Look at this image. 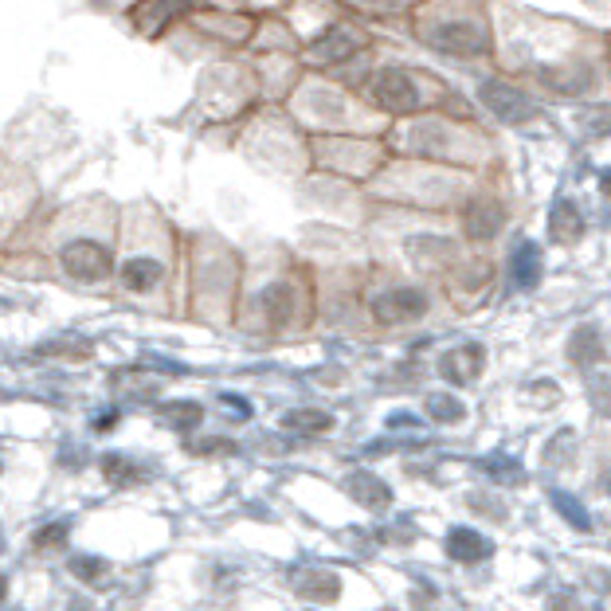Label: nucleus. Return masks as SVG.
I'll list each match as a JSON object with an SVG mask.
<instances>
[{"label": "nucleus", "mask_w": 611, "mask_h": 611, "mask_svg": "<svg viewBox=\"0 0 611 611\" xmlns=\"http://www.w3.org/2000/svg\"><path fill=\"white\" fill-rule=\"evenodd\" d=\"M427 44L443 55L474 59V55H490V32L486 24H474V20H451V24H435L427 32Z\"/></svg>", "instance_id": "nucleus-1"}, {"label": "nucleus", "mask_w": 611, "mask_h": 611, "mask_svg": "<svg viewBox=\"0 0 611 611\" xmlns=\"http://www.w3.org/2000/svg\"><path fill=\"white\" fill-rule=\"evenodd\" d=\"M373 98L376 106L388 110V114H412L420 106V87H416V79L408 71L384 67V71L373 75Z\"/></svg>", "instance_id": "nucleus-2"}, {"label": "nucleus", "mask_w": 611, "mask_h": 611, "mask_svg": "<svg viewBox=\"0 0 611 611\" xmlns=\"http://www.w3.org/2000/svg\"><path fill=\"white\" fill-rule=\"evenodd\" d=\"M59 263L71 279L79 282H102L110 275V251L94 239H71L63 251H59Z\"/></svg>", "instance_id": "nucleus-3"}, {"label": "nucleus", "mask_w": 611, "mask_h": 611, "mask_svg": "<svg viewBox=\"0 0 611 611\" xmlns=\"http://www.w3.org/2000/svg\"><path fill=\"white\" fill-rule=\"evenodd\" d=\"M427 314V294L416 286H396L373 298V318L380 326H404Z\"/></svg>", "instance_id": "nucleus-4"}, {"label": "nucleus", "mask_w": 611, "mask_h": 611, "mask_svg": "<svg viewBox=\"0 0 611 611\" xmlns=\"http://www.w3.org/2000/svg\"><path fill=\"white\" fill-rule=\"evenodd\" d=\"M478 98H482V106L494 114V118H502V122H525V118H533V98L525 91H517L510 83H498V79H486L482 87H478Z\"/></svg>", "instance_id": "nucleus-5"}, {"label": "nucleus", "mask_w": 611, "mask_h": 611, "mask_svg": "<svg viewBox=\"0 0 611 611\" xmlns=\"http://www.w3.org/2000/svg\"><path fill=\"white\" fill-rule=\"evenodd\" d=\"M482 365H486V349L478 341H467V345H459V349L439 357V373L451 384H474L482 376Z\"/></svg>", "instance_id": "nucleus-6"}, {"label": "nucleus", "mask_w": 611, "mask_h": 611, "mask_svg": "<svg viewBox=\"0 0 611 611\" xmlns=\"http://www.w3.org/2000/svg\"><path fill=\"white\" fill-rule=\"evenodd\" d=\"M506 224V212L494 196H474L463 212V228H467L470 239H494Z\"/></svg>", "instance_id": "nucleus-7"}, {"label": "nucleus", "mask_w": 611, "mask_h": 611, "mask_svg": "<svg viewBox=\"0 0 611 611\" xmlns=\"http://www.w3.org/2000/svg\"><path fill=\"white\" fill-rule=\"evenodd\" d=\"M345 490H349V498H353L357 506H365V510H384V506L392 502V486H388L384 478H376L373 470H353V474L345 478Z\"/></svg>", "instance_id": "nucleus-8"}, {"label": "nucleus", "mask_w": 611, "mask_h": 611, "mask_svg": "<svg viewBox=\"0 0 611 611\" xmlns=\"http://www.w3.org/2000/svg\"><path fill=\"white\" fill-rule=\"evenodd\" d=\"M494 553V545L478 533V529H467V525H455L451 533H447V557L459 564H478L486 561Z\"/></svg>", "instance_id": "nucleus-9"}, {"label": "nucleus", "mask_w": 611, "mask_h": 611, "mask_svg": "<svg viewBox=\"0 0 611 611\" xmlns=\"http://www.w3.org/2000/svg\"><path fill=\"white\" fill-rule=\"evenodd\" d=\"M568 357H572V365L576 369H596V365H604V337H600V329L596 326H580L572 329V341H568Z\"/></svg>", "instance_id": "nucleus-10"}, {"label": "nucleus", "mask_w": 611, "mask_h": 611, "mask_svg": "<svg viewBox=\"0 0 611 611\" xmlns=\"http://www.w3.org/2000/svg\"><path fill=\"white\" fill-rule=\"evenodd\" d=\"M118 279H122V286H126V290H134V294H149L157 282L165 279V267H161L157 259H149V255H138V259L122 263Z\"/></svg>", "instance_id": "nucleus-11"}, {"label": "nucleus", "mask_w": 611, "mask_h": 611, "mask_svg": "<svg viewBox=\"0 0 611 611\" xmlns=\"http://www.w3.org/2000/svg\"><path fill=\"white\" fill-rule=\"evenodd\" d=\"M408 145H412V153H423V157H439V153H447V145H451V134H447V126H443V122H435V118H423V122H416V126L408 130Z\"/></svg>", "instance_id": "nucleus-12"}, {"label": "nucleus", "mask_w": 611, "mask_h": 611, "mask_svg": "<svg viewBox=\"0 0 611 611\" xmlns=\"http://www.w3.org/2000/svg\"><path fill=\"white\" fill-rule=\"evenodd\" d=\"M541 271H545V259H541V247L537 243H517V251L510 255V275L521 290L537 286L541 282Z\"/></svg>", "instance_id": "nucleus-13"}, {"label": "nucleus", "mask_w": 611, "mask_h": 611, "mask_svg": "<svg viewBox=\"0 0 611 611\" xmlns=\"http://www.w3.org/2000/svg\"><path fill=\"white\" fill-rule=\"evenodd\" d=\"M549 235L557 243H576L584 235V216H580V208L572 200H557L553 204V212H549Z\"/></svg>", "instance_id": "nucleus-14"}, {"label": "nucleus", "mask_w": 611, "mask_h": 611, "mask_svg": "<svg viewBox=\"0 0 611 611\" xmlns=\"http://www.w3.org/2000/svg\"><path fill=\"white\" fill-rule=\"evenodd\" d=\"M192 0H145L138 4V12H134V20H138V28L145 24V32H157L161 24H169L173 16H181Z\"/></svg>", "instance_id": "nucleus-15"}, {"label": "nucleus", "mask_w": 611, "mask_h": 611, "mask_svg": "<svg viewBox=\"0 0 611 611\" xmlns=\"http://www.w3.org/2000/svg\"><path fill=\"white\" fill-rule=\"evenodd\" d=\"M333 427V416L322 408H294L282 416V431H294V435H326Z\"/></svg>", "instance_id": "nucleus-16"}, {"label": "nucleus", "mask_w": 611, "mask_h": 611, "mask_svg": "<svg viewBox=\"0 0 611 611\" xmlns=\"http://www.w3.org/2000/svg\"><path fill=\"white\" fill-rule=\"evenodd\" d=\"M259 302H263L267 322H275V326H286L290 314H294V290H290L286 282H271V286L259 294Z\"/></svg>", "instance_id": "nucleus-17"}, {"label": "nucleus", "mask_w": 611, "mask_h": 611, "mask_svg": "<svg viewBox=\"0 0 611 611\" xmlns=\"http://www.w3.org/2000/svg\"><path fill=\"white\" fill-rule=\"evenodd\" d=\"M102 474L114 482V486H138V482H149L153 470L141 467V463H130L126 455H106L102 459Z\"/></svg>", "instance_id": "nucleus-18"}, {"label": "nucleus", "mask_w": 611, "mask_h": 611, "mask_svg": "<svg viewBox=\"0 0 611 611\" xmlns=\"http://www.w3.org/2000/svg\"><path fill=\"white\" fill-rule=\"evenodd\" d=\"M337 592H341V580L333 576V572H302L298 576V596H306V600H337Z\"/></svg>", "instance_id": "nucleus-19"}, {"label": "nucleus", "mask_w": 611, "mask_h": 611, "mask_svg": "<svg viewBox=\"0 0 611 611\" xmlns=\"http://www.w3.org/2000/svg\"><path fill=\"white\" fill-rule=\"evenodd\" d=\"M161 420L169 423L173 431H196L204 423V408L196 400H173L161 408Z\"/></svg>", "instance_id": "nucleus-20"}, {"label": "nucleus", "mask_w": 611, "mask_h": 611, "mask_svg": "<svg viewBox=\"0 0 611 611\" xmlns=\"http://www.w3.org/2000/svg\"><path fill=\"white\" fill-rule=\"evenodd\" d=\"M357 51V40L349 36V32H341V28H333L329 36H322L318 44H314V55L318 59H329V63H337V59H349Z\"/></svg>", "instance_id": "nucleus-21"}, {"label": "nucleus", "mask_w": 611, "mask_h": 611, "mask_svg": "<svg viewBox=\"0 0 611 611\" xmlns=\"http://www.w3.org/2000/svg\"><path fill=\"white\" fill-rule=\"evenodd\" d=\"M588 400H592V408L604 416V420H611V373L608 369H588Z\"/></svg>", "instance_id": "nucleus-22"}, {"label": "nucleus", "mask_w": 611, "mask_h": 611, "mask_svg": "<svg viewBox=\"0 0 611 611\" xmlns=\"http://www.w3.org/2000/svg\"><path fill=\"white\" fill-rule=\"evenodd\" d=\"M553 506H557V514L572 525V529H580V533H588L592 529V514L572 498V494H564V490H553Z\"/></svg>", "instance_id": "nucleus-23"}, {"label": "nucleus", "mask_w": 611, "mask_h": 611, "mask_svg": "<svg viewBox=\"0 0 611 611\" xmlns=\"http://www.w3.org/2000/svg\"><path fill=\"white\" fill-rule=\"evenodd\" d=\"M427 416L439 423H459L467 416V408H463L455 396H447V392H431V396H427Z\"/></svg>", "instance_id": "nucleus-24"}, {"label": "nucleus", "mask_w": 611, "mask_h": 611, "mask_svg": "<svg viewBox=\"0 0 611 611\" xmlns=\"http://www.w3.org/2000/svg\"><path fill=\"white\" fill-rule=\"evenodd\" d=\"M482 467L490 470L498 482H521L525 474H521V467H517V459H506V455H498V459H486Z\"/></svg>", "instance_id": "nucleus-25"}, {"label": "nucleus", "mask_w": 611, "mask_h": 611, "mask_svg": "<svg viewBox=\"0 0 611 611\" xmlns=\"http://www.w3.org/2000/svg\"><path fill=\"white\" fill-rule=\"evenodd\" d=\"M588 75H580L576 79V71L568 75V71H545V83H553V91H561V94H576V91H584L580 83H584Z\"/></svg>", "instance_id": "nucleus-26"}, {"label": "nucleus", "mask_w": 611, "mask_h": 611, "mask_svg": "<svg viewBox=\"0 0 611 611\" xmlns=\"http://www.w3.org/2000/svg\"><path fill=\"white\" fill-rule=\"evenodd\" d=\"M572 447H576V439H572V431L564 427V431H557V439L549 443V451H545V455H549V463H553V467H564V455H568Z\"/></svg>", "instance_id": "nucleus-27"}, {"label": "nucleus", "mask_w": 611, "mask_h": 611, "mask_svg": "<svg viewBox=\"0 0 611 611\" xmlns=\"http://www.w3.org/2000/svg\"><path fill=\"white\" fill-rule=\"evenodd\" d=\"M71 572H75L79 580H98V576L106 572V561H102V557H75V561H71Z\"/></svg>", "instance_id": "nucleus-28"}, {"label": "nucleus", "mask_w": 611, "mask_h": 611, "mask_svg": "<svg viewBox=\"0 0 611 611\" xmlns=\"http://www.w3.org/2000/svg\"><path fill=\"white\" fill-rule=\"evenodd\" d=\"M220 408H224V416H232V420H251V404L243 400V396H235V392H224L220 396Z\"/></svg>", "instance_id": "nucleus-29"}, {"label": "nucleus", "mask_w": 611, "mask_h": 611, "mask_svg": "<svg viewBox=\"0 0 611 611\" xmlns=\"http://www.w3.org/2000/svg\"><path fill=\"white\" fill-rule=\"evenodd\" d=\"M67 541V521H55V525H44L36 533V549H47V545H63Z\"/></svg>", "instance_id": "nucleus-30"}, {"label": "nucleus", "mask_w": 611, "mask_h": 611, "mask_svg": "<svg viewBox=\"0 0 611 611\" xmlns=\"http://www.w3.org/2000/svg\"><path fill=\"white\" fill-rule=\"evenodd\" d=\"M188 451H192V455H216V451H232V443H216V439H208V443H192Z\"/></svg>", "instance_id": "nucleus-31"}, {"label": "nucleus", "mask_w": 611, "mask_h": 611, "mask_svg": "<svg viewBox=\"0 0 611 611\" xmlns=\"http://www.w3.org/2000/svg\"><path fill=\"white\" fill-rule=\"evenodd\" d=\"M118 420V412H102V416H98V420H94V427H110V423Z\"/></svg>", "instance_id": "nucleus-32"}, {"label": "nucleus", "mask_w": 611, "mask_h": 611, "mask_svg": "<svg viewBox=\"0 0 611 611\" xmlns=\"http://www.w3.org/2000/svg\"><path fill=\"white\" fill-rule=\"evenodd\" d=\"M600 192H604V196H611V173H604V177H600Z\"/></svg>", "instance_id": "nucleus-33"}, {"label": "nucleus", "mask_w": 611, "mask_h": 611, "mask_svg": "<svg viewBox=\"0 0 611 611\" xmlns=\"http://www.w3.org/2000/svg\"><path fill=\"white\" fill-rule=\"evenodd\" d=\"M369 4H384V8H396L400 0H369Z\"/></svg>", "instance_id": "nucleus-34"}, {"label": "nucleus", "mask_w": 611, "mask_h": 611, "mask_svg": "<svg viewBox=\"0 0 611 611\" xmlns=\"http://www.w3.org/2000/svg\"><path fill=\"white\" fill-rule=\"evenodd\" d=\"M4 596H8V580L0 576V600H4Z\"/></svg>", "instance_id": "nucleus-35"}]
</instances>
